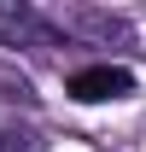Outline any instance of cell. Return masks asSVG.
<instances>
[{
	"instance_id": "obj_1",
	"label": "cell",
	"mask_w": 146,
	"mask_h": 152,
	"mask_svg": "<svg viewBox=\"0 0 146 152\" xmlns=\"http://www.w3.org/2000/svg\"><path fill=\"white\" fill-rule=\"evenodd\" d=\"M64 29L47 23L35 6H18V0H6L0 6V47H58Z\"/></svg>"
},
{
	"instance_id": "obj_2",
	"label": "cell",
	"mask_w": 146,
	"mask_h": 152,
	"mask_svg": "<svg viewBox=\"0 0 146 152\" xmlns=\"http://www.w3.org/2000/svg\"><path fill=\"white\" fill-rule=\"evenodd\" d=\"M64 88H70V99H82V105H99V99H128L134 94V76H128L123 64H88V70H76Z\"/></svg>"
},
{
	"instance_id": "obj_3",
	"label": "cell",
	"mask_w": 146,
	"mask_h": 152,
	"mask_svg": "<svg viewBox=\"0 0 146 152\" xmlns=\"http://www.w3.org/2000/svg\"><path fill=\"white\" fill-rule=\"evenodd\" d=\"M70 29H82V35H93V41H134V29H128V18H117V12H93V6H82L70 18Z\"/></svg>"
},
{
	"instance_id": "obj_4",
	"label": "cell",
	"mask_w": 146,
	"mask_h": 152,
	"mask_svg": "<svg viewBox=\"0 0 146 152\" xmlns=\"http://www.w3.org/2000/svg\"><path fill=\"white\" fill-rule=\"evenodd\" d=\"M0 152H47V146H41L35 129H23V123H0Z\"/></svg>"
}]
</instances>
